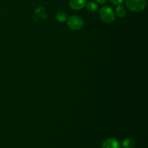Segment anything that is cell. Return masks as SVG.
I'll return each mask as SVG.
<instances>
[{"mask_svg": "<svg viewBox=\"0 0 148 148\" xmlns=\"http://www.w3.org/2000/svg\"><path fill=\"white\" fill-rule=\"evenodd\" d=\"M99 17L103 22L106 23H111L115 20V12L109 7H103L100 10Z\"/></svg>", "mask_w": 148, "mask_h": 148, "instance_id": "cell-1", "label": "cell"}, {"mask_svg": "<svg viewBox=\"0 0 148 148\" xmlns=\"http://www.w3.org/2000/svg\"><path fill=\"white\" fill-rule=\"evenodd\" d=\"M126 5L131 11L138 12L145 8L147 0H126Z\"/></svg>", "mask_w": 148, "mask_h": 148, "instance_id": "cell-2", "label": "cell"}, {"mask_svg": "<svg viewBox=\"0 0 148 148\" xmlns=\"http://www.w3.org/2000/svg\"><path fill=\"white\" fill-rule=\"evenodd\" d=\"M67 25L71 30H80L84 25V20L79 16H72L67 20Z\"/></svg>", "mask_w": 148, "mask_h": 148, "instance_id": "cell-3", "label": "cell"}, {"mask_svg": "<svg viewBox=\"0 0 148 148\" xmlns=\"http://www.w3.org/2000/svg\"><path fill=\"white\" fill-rule=\"evenodd\" d=\"M101 148H120V143L116 139L108 138L103 142Z\"/></svg>", "mask_w": 148, "mask_h": 148, "instance_id": "cell-4", "label": "cell"}, {"mask_svg": "<svg viewBox=\"0 0 148 148\" xmlns=\"http://www.w3.org/2000/svg\"><path fill=\"white\" fill-rule=\"evenodd\" d=\"M69 4L72 10H79L86 5V0H69Z\"/></svg>", "mask_w": 148, "mask_h": 148, "instance_id": "cell-5", "label": "cell"}, {"mask_svg": "<svg viewBox=\"0 0 148 148\" xmlns=\"http://www.w3.org/2000/svg\"><path fill=\"white\" fill-rule=\"evenodd\" d=\"M123 148H134L135 147V143L132 139H126L122 143Z\"/></svg>", "mask_w": 148, "mask_h": 148, "instance_id": "cell-6", "label": "cell"}, {"mask_svg": "<svg viewBox=\"0 0 148 148\" xmlns=\"http://www.w3.org/2000/svg\"><path fill=\"white\" fill-rule=\"evenodd\" d=\"M126 13H127V10L124 6L120 5V4L117 6L116 9V14L119 17H125Z\"/></svg>", "mask_w": 148, "mask_h": 148, "instance_id": "cell-7", "label": "cell"}, {"mask_svg": "<svg viewBox=\"0 0 148 148\" xmlns=\"http://www.w3.org/2000/svg\"><path fill=\"white\" fill-rule=\"evenodd\" d=\"M86 8L90 12H95L98 10V6L96 3L94 1H89L88 3H86Z\"/></svg>", "mask_w": 148, "mask_h": 148, "instance_id": "cell-8", "label": "cell"}, {"mask_svg": "<svg viewBox=\"0 0 148 148\" xmlns=\"http://www.w3.org/2000/svg\"><path fill=\"white\" fill-rule=\"evenodd\" d=\"M56 18L60 23H64V22H66V20H67V14L64 12L59 11L56 13Z\"/></svg>", "mask_w": 148, "mask_h": 148, "instance_id": "cell-9", "label": "cell"}, {"mask_svg": "<svg viewBox=\"0 0 148 148\" xmlns=\"http://www.w3.org/2000/svg\"><path fill=\"white\" fill-rule=\"evenodd\" d=\"M109 1H111L112 4H116V5H119V4H121V3L123 2L124 0H109Z\"/></svg>", "mask_w": 148, "mask_h": 148, "instance_id": "cell-10", "label": "cell"}, {"mask_svg": "<svg viewBox=\"0 0 148 148\" xmlns=\"http://www.w3.org/2000/svg\"><path fill=\"white\" fill-rule=\"evenodd\" d=\"M97 1H98V3H99V4H104L106 3L107 0H96Z\"/></svg>", "mask_w": 148, "mask_h": 148, "instance_id": "cell-11", "label": "cell"}]
</instances>
